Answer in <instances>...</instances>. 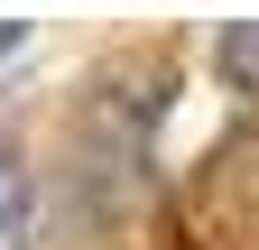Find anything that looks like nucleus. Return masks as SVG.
I'll use <instances>...</instances> for the list:
<instances>
[{"label":"nucleus","mask_w":259,"mask_h":250,"mask_svg":"<svg viewBox=\"0 0 259 250\" xmlns=\"http://www.w3.org/2000/svg\"><path fill=\"white\" fill-rule=\"evenodd\" d=\"M185 232L204 250H259V120L222 130L185 176Z\"/></svg>","instance_id":"obj_1"},{"label":"nucleus","mask_w":259,"mask_h":250,"mask_svg":"<svg viewBox=\"0 0 259 250\" xmlns=\"http://www.w3.org/2000/svg\"><path fill=\"white\" fill-rule=\"evenodd\" d=\"M0 250H28V167L0 139Z\"/></svg>","instance_id":"obj_2"},{"label":"nucleus","mask_w":259,"mask_h":250,"mask_svg":"<svg viewBox=\"0 0 259 250\" xmlns=\"http://www.w3.org/2000/svg\"><path fill=\"white\" fill-rule=\"evenodd\" d=\"M213 56H222V74H232V93H259V19H232Z\"/></svg>","instance_id":"obj_3"}]
</instances>
